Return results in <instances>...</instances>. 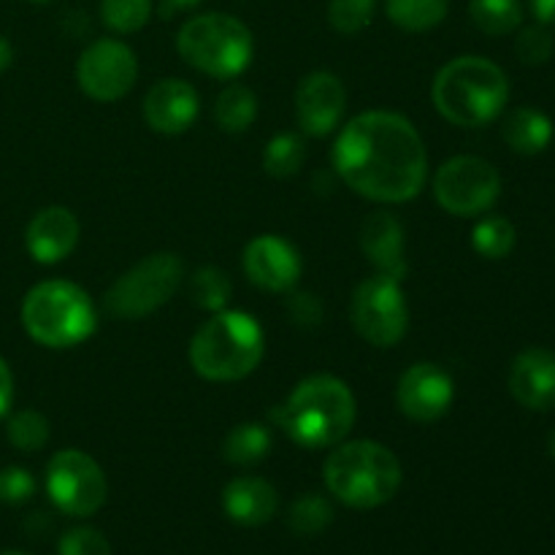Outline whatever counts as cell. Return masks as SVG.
I'll list each match as a JSON object with an SVG mask.
<instances>
[{
  "label": "cell",
  "mask_w": 555,
  "mask_h": 555,
  "mask_svg": "<svg viewBox=\"0 0 555 555\" xmlns=\"http://www.w3.org/2000/svg\"><path fill=\"white\" fill-rule=\"evenodd\" d=\"M341 182L377 204H404L421 195L428 152L421 133L396 112H366L341 128L331 152Z\"/></svg>",
  "instance_id": "cell-1"
},
{
  "label": "cell",
  "mask_w": 555,
  "mask_h": 555,
  "mask_svg": "<svg viewBox=\"0 0 555 555\" xmlns=\"http://www.w3.org/2000/svg\"><path fill=\"white\" fill-rule=\"evenodd\" d=\"M356 396L345 379L312 374L271 412V421L307 450L336 448L356 426Z\"/></svg>",
  "instance_id": "cell-2"
},
{
  "label": "cell",
  "mask_w": 555,
  "mask_h": 555,
  "mask_svg": "<svg viewBox=\"0 0 555 555\" xmlns=\"http://www.w3.org/2000/svg\"><path fill=\"white\" fill-rule=\"evenodd\" d=\"M434 106L459 128H482L509 101L507 74L493 60L464 54L444 65L434 79Z\"/></svg>",
  "instance_id": "cell-3"
},
{
  "label": "cell",
  "mask_w": 555,
  "mask_h": 555,
  "mask_svg": "<svg viewBox=\"0 0 555 555\" xmlns=\"http://www.w3.org/2000/svg\"><path fill=\"white\" fill-rule=\"evenodd\" d=\"M263 347V328L253 314L222 309L195 331L190 363L211 383H236L258 369Z\"/></svg>",
  "instance_id": "cell-4"
},
{
  "label": "cell",
  "mask_w": 555,
  "mask_h": 555,
  "mask_svg": "<svg viewBox=\"0 0 555 555\" xmlns=\"http://www.w3.org/2000/svg\"><path fill=\"white\" fill-rule=\"evenodd\" d=\"M325 486L352 509H377L401 488V464L385 444L372 439L336 444L325 461Z\"/></svg>",
  "instance_id": "cell-5"
},
{
  "label": "cell",
  "mask_w": 555,
  "mask_h": 555,
  "mask_svg": "<svg viewBox=\"0 0 555 555\" xmlns=\"http://www.w3.org/2000/svg\"><path fill=\"white\" fill-rule=\"evenodd\" d=\"M22 325L38 345L65 350L95 334L98 312L92 298L79 285L65 280H47L25 296Z\"/></svg>",
  "instance_id": "cell-6"
},
{
  "label": "cell",
  "mask_w": 555,
  "mask_h": 555,
  "mask_svg": "<svg viewBox=\"0 0 555 555\" xmlns=\"http://www.w3.org/2000/svg\"><path fill=\"white\" fill-rule=\"evenodd\" d=\"M177 49L188 65L215 79H233L253 63L249 27L231 14H201L182 25Z\"/></svg>",
  "instance_id": "cell-7"
},
{
  "label": "cell",
  "mask_w": 555,
  "mask_h": 555,
  "mask_svg": "<svg viewBox=\"0 0 555 555\" xmlns=\"http://www.w3.org/2000/svg\"><path fill=\"white\" fill-rule=\"evenodd\" d=\"M184 276L179 255L155 253L125 271L106 293V312L117 320H139L171 301Z\"/></svg>",
  "instance_id": "cell-8"
},
{
  "label": "cell",
  "mask_w": 555,
  "mask_h": 555,
  "mask_svg": "<svg viewBox=\"0 0 555 555\" xmlns=\"http://www.w3.org/2000/svg\"><path fill=\"white\" fill-rule=\"evenodd\" d=\"M350 318L358 336L374 347H393L404 339L410 328V309H406L401 280L388 274H374L363 280L352 293Z\"/></svg>",
  "instance_id": "cell-9"
},
{
  "label": "cell",
  "mask_w": 555,
  "mask_h": 555,
  "mask_svg": "<svg viewBox=\"0 0 555 555\" xmlns=\"http://www.w3.org/2000/svg\"><path fill=\"white\" fill-rule=\"evenodd\" d=\"M502 193V177L488 160L475 155L450 157L434 177L439 206L455 217H480Z\"/></svg>",
  "instance_id": "cell-10"
},
{
  "label": "cell",
  "mask_w": 555,
  "mask_h": 555,
  "mask_svg": "<svg viewBox=\"0 0 555 555\" xmlns=\"http://www.w3.org/2000/svg\"><path fill=\"white\" fill-rule=\"evenodd\" d=\"M47 493L60 513L90 518L106 504V475L81 450H60L47 464Z\"/></svg>",
  "instance_id": "cell-11"
},
{
  "label": "cell",
  "mask_w": 555,
  "mask_h": 555,
  "mask_svg": "<svg viewBox=\"0 0 555 555\" xmlns=\"http://www.w3.org/2000/svg\"><path fill=\"white\" fill-rule=\"evenodd\" d=\"M139 76V63L128 43L101 38L81 52L76 63V85L92 101L114 103L128 95Z\"/></svg>",
  "instance_id": "cell-12"
},
{
  "label": "cell",
  "mask_w": 555,
  "mask_h": 555,
  "mask_svg": "<svg viewBox=\"0 0 555 555\" xmlns=\"http://www.w3.org/2000/svg\"><path fill=\"white\" fill-rule=\"evenodd\" d=\"M453 377L437 363H415L406 369L396 388L399 410L415 423H434L444 417L453 406Z\"/></svg>",
  "instance_id": "cell-13"
},
{
  "label": "cell",
  "mask_w": 555,
  "mask_h": 555,
  "mask_svg": "<svg viewBox=\"0 0 555 555\" xmlns=\"http://www.w3.org/2000/svg\"><path fill=\"white\" fill-rule=\"evenodd\" d=\"M244 271L260 291L287 293L301 276V255L280 236H258L244 249Z\"/></svg>",
  "instance_id": "cell-14"
},
{
  "label": "cell",
  "mask_w": 555,
  "mask_h": 555,
  "mask_svg": "<svg viewBox=\"0 0 555 555\" xmlns=\"http://www.w3.org/2000/svg\"><path fill=\"white\" fill-rule=\"evenodd\" d=\"M345 85L328 70H314L296 90V117L307 135H328L345 114Z\"/></svg>",
  "instance_id": "cell-15"
},
{
  "label": "cell",
  "mask_w": 555,
  "mask_h": 555,
  "mask_svg": "<svg viewBox=\"0 0 555 555\" xmlns=\"http://www.w3.org/2000/svg\"><path fill=\"white\" fill-rule=\"evenodd\" d=\"M198 92L184 79H163L146 92L144 119L152 130L166 135L184 133L198 119Z\"/></svg>",
  "instance_id": "cell-16"
},
{
  "label": "cell",
  "mask_w": 555,
  "mask_h": 555,
  "mask_svg": "<svg viewBox=\"0 0 555 555\" xmlns=\"http://www.w3.org/2000/svg\"><path fill=\"white\" fill-rule=\"evenodd\" d=\"M25 244L36 263H60L79 244V220L65 206H47L27 225Z\"/></svg>",
  "instance_id": "cell-17"
},
{
  "label": "cell",
  "mask_w": 555,
  "mask_h": 555,
  "mask_svg": "<svg viewBox=\"0 0 555 555\" xmlns=\"http://www.w3.org/2000/svg\"><path fill=\"white\" fill-rule=\"evenodd\" d=\"M509 393L526 410L545 412L555 406V356L547 350L520 352L509 369Z\"/></svg>",
  "instance_id": "cell-18"
},
{
  "label": "cell",
  "mask_w": 555,
  "mask_h": 555,
  "mask_svg": "<svg viewBox=\"0 0 555 555\" xmlns=\"http://www.w3.org/2000/svg\"><path fill=\"white\" fill-rule=\"evenodd\" d=\"M361 247L366 258L377 266L379 274L404 280V228H401V222L390 211H374V215L363 220Z\"/></svg>",
  "instance_id": "cell-19"
},
{
  "label": "cell",
  "mask_w": 555,
  "mask_h": 555,
  "mask_svg": "<svg viewBox=\"0 0 555 555\" xmlns=\"http://www.w3.org/2000/svg\"><path fill=\"white\" fill-rule=\"evenodd\" d=\"M222 509L233 524L255 529L274 518L276 491L263 477H236L222 491Z\"/></svg>",
  "instance_id": "cell-20"
},
{
  "label": "cell",
  "mask_w": 555,
  "mask_h": 555,
  "mask_svg": "<svg viewBox=\"0 0 555 555\" xmlns=\"http://www.w3.org/2000/svg\"><path fill=\"white\" fill-rule=\"evenodd\" d=\"M502 135L509 150L518 155H540L553 141V122L547 114L537 112V108H515L504 119Z\"/></svg>",
  "instance_id": "cell-21"
},
{
  "label": "cell",
  "mask_w": 555,
  "mask_h": 555,
  "mask_svg": "<svg viewBox=\"0 0 555 555\" xmlns=\"http://www.w3.org/2000/svg\"><path fill=\"white\" fill-rule=\"evenodd\" d=\"M271 431L260 423H242L231 428L222 442V459L233 466H255L269 455Z\"/></svg>",
  "instance_id": "cell-22"
},
{
  "label": "cell",
  "mask_w": 555,
  "mask_h": 555,
  "mask_svg": "<svg viewBox=\"0 0 555 555\" xmlns=\"http://www.w3.org/2000/svg\"><path fill=\"white\" fill-rule=\"evenodd\" d=\"M258 117V98L249 87L228 85L217 95L215 119L225 133H244Z\"/></svg>",
  "instance_id": "cell-23"
},
{
  "label": "cell",
  "mask_w": 555,
  "mask_h": 555,
  "mask_svg": "<svg viewBox=\"0 0 555 555\" xmlns=\"http://www.w3.org/2000/svg\"><path fill=\"white\" fill-rule=\"evenodd\" d=\"M448 9L450 0H385L390 22L410 33H426L442 25Z\"/></svg>",
  "instance_id": "cell-24"
},
{
  "label": "cell",
  "mask_w": 555,
  "mask_h": 555,
  "mask_svg": "<svg viewBox=\"0 0 555 555\" xmlns=\"http://www.w3.org/2000/svg\"><path fill=\"white\" fill-rule=\"evenodd\" d=\"M469 16L488 36H507L524 22L520 0H469Z\"/></svg>",
  "instance_id": "cell-25"
},
{
  "label": "cell",
  "mask_w": 555,
  "mask_h": 555,
  "mask_svg": "<svg viewBox=\"0 0 555 555\" xmlns=\"http://www.w3.org/2000/svg\"><path fill=\"white\" fill-rule=\"evenodd\" d=\"M304 160H307V146H304L301 135L296 133L274 135L263 152L266 173L276 179H287L301 171Z\"/></svg>",
  "instance_id": "cell-26"
},
{
  "label": "cell",
  "mask_w": 555,
  "mask_h": 555,
  "mask_svg": "<svg viewBox=\"0 0 555 555\" xmlns=\"http://www.w3.org/2000/svg\"><path fill=\"white\" fill-rule=\"evenodd\" d=\"M231 280L217 266H204L190 280V298H193L195 307L206 309V312H222L228 298H231Z\"/></svg>",
  "instance_id": "cell-27"
},
{
  "label": "cell",
  "mask_w": 555,
  "mask_h": 555,
  "mask_svg": "<svg viewBox=\"0 0 555 555\" xmlns=\"http://www.w3.org/2000/svg\"><path fill=\"white\" fill-rule=\"evenodd\" d=\"M472 244L488 260L507 258L515 247L513 222L504 220V217H486V220L477 222L475 233H472Z\"/></svg>",
  "instance_id": "cell-28"
},
{
  "label": "cell",
  "mask_w": 555,
  "mask_h": 555,
  "mask_svg": "<svg viewBox=\"0 0 555 555\" xmlns=\"http://www.w3.org/2000/svg\"><path fill=\"white\" fill-rule=\"evenodd\" d=\"M5 434H9V442L16 450L36 453V450H41L49 442V421L36 410H22L11 417Z\"/></svg>",
  "instance_id": "cell-29"
},
{
  "label": "cell",
  "mask_w": 555,
  "mask_h": 555,
  "mask_svg": "<svg viewBox=\"0 0 555 555\" xmlns=\"http://www.w3.org/2000/svg\"><path fill=\"white\" fill-rule=\"evenodd\" d=\"M334 520V507L323 496H301L291 507V529L301 537H314L325 531Z\"/></svg>",
  "instance_id": "cell-30"
},
{
  "label": "cell",
  "mask_w": 555,
  "mask_h": 555,
  "mask_svg": "<svg viewBox=\"0 0 555 555\" xmlns=\"http://www.w3.org/2000/svg\"><path fill=\"white\" fill-rule=\"evenodd\" d=\"M152 0H101V16L114 33H139L150 22Z\"/></svg>",
  "instance_id": "cell-31"
},
{
  "label": "cell",
  "mask_w": 555,
  "mask_h": 555,
  "mask_svg": "<svg viewBox=\"0 0 555 555\" xmlns=\"http://www.w3.org/2000/svg\"><path fill=\"white\" fill-rule=\"evenodd\" d=\"M374 11H377V0H331L328 22L336 33L356 36L372 25Z\"/></svg>",
  "instance_id": "cell-32"
},
{
  "label": "cell",
  "mask_w": 555,
  "mask_h": 555,
  "mask_svg": "<svg viewBox=\"0 0 555 555\" xmlns=\"http://www.w3.org/2000/svg\"><path fill=\"white\" fill-rule=\"evenodd\" d=\"M515 52H518L520 63L526 65H542L553 57V36L545 25H529L518 33L515 41Z\"/></svg>",
  "instance_id": "cell-33"
},
{
  "label": "cell",
  "mask_w": 555,
  "mask_h": 555,
  "mask_svg": "<svg viewBox=\"0 0 555 555\" xmlns=\"http://www.w3.org/2000/svg\"><path fill=\"white\" fill-rule=\"evenodd\" d=\"M57 555H112V545L101 531L90 526H76L60 537Z\"/></svg>",
  "instance_id": "cell-34"
},
{
  "label": "cell",
  "mask_w": 555,
  "mask_h": 555,
  "mask_svg": "<svg viewBox=\"0 0 555 555\" xmlns=\"http://www.w3.org/2000/svg\"><path fill=\"white\" fill-rule=\"evenodd\" d=\"M36 493V480L22 466H9L0 472V502L3 504H22Z\"/></svg>",
  "instance_id": "cell-35"
},
{
  "label": "cell",
  "mask_w": 555,
  "mask_h": 555,
  "mask_svg": "<svg viewBox=\"0 0 555 555\" xmlns=\"http://www.w3.org/2000/svg\"><path fill=\"white\" fill-rule=\"evenodd\" d=\"M11 401H14V377H11L9 363L0 358V417H5V412L11 410Z\"/></svg>",
  "instance_id": "cell-36"
},
{
  "label": "cell",
  "mask_w": 555,
  "mask_h": 555,
  "mask_svg": "<svg viewBox=\"0 0 555 555\" xmlns=\"http://www.w3.org/2000/svg\"><path fill=\"white\" fill-rule=\"evenodd\" d=\"M531 11L542 25H555V0H531Z\"/></svg>",
  "instance_id": "cell-37"
},
{
  "label": "cell",
  "mask_w": 555,
  "mask_h": 555,
  "mask_svg": "<svg viewBox=\"0 0 555 555\" xmlns=\"http://www.w3.org/2000/svg\"><path fill=\"white\" fill-rule=\"evenodd\" d=\"M198 3L201 0H160V14L173 16V14H179V11H188Z\"/></svg>",
  "instance_id": "cell-38"
},
{
  "label": "cell",
  "mask_w": 555,
  "mask_h": 555,
  "mask_svg": "<svg viewBox=\"0 0 555 555\" xmlns=\"http://www.w3.org/2000/svg\"><path fill=\"white\" fill-rule=\"evenodd\" d=\"M11 60H14V49H11L9 38L0 36V74H3V70L9 68Z\"/></svg>",
  "instance_id": "cell-39"
},
{
  "label": "cell",
  "mask_w": 555,
  "mask_h": 555,
  "mask_svg": "<svg viewBox=\"0 0 555 555\" xmlns=\"http://www.w3.org/2000/svg\"><path fill=\"white\" fill-rule=\"evenodd\" d=\"M551 455L555 459V431H553V437H551Z\"/></svg>",
  "instance_id": "cell-40"
},
{
  "label": "cell",
  "mask_w": 555,
  "mask_h": 555,
  "mask_svg": "<svg viewBox=\"0 0 555 555\" xmlns=\"http://www.w3.org/2000/svg\"><path fill=\"white\" fill-rule=\"evenodd\" d=\"M30 3H52V0H30Z\"/></svg>",
  "instance_id": "cell-41"
},
{
  "label": "cell",
  "mask_w": 555,
  "mask_h": 555,
  "mask_svg": "<svg viewBox=\"0 0 555 555\" xmlns=\"http://www.w3.org/2000/svg\"><path fill=\"white\" fill-rule=\"evenodd\" d=\"M3 555H25V553H3Z\"/></svg>",
  "instance_id": "cell-42"
}]
</instances>
